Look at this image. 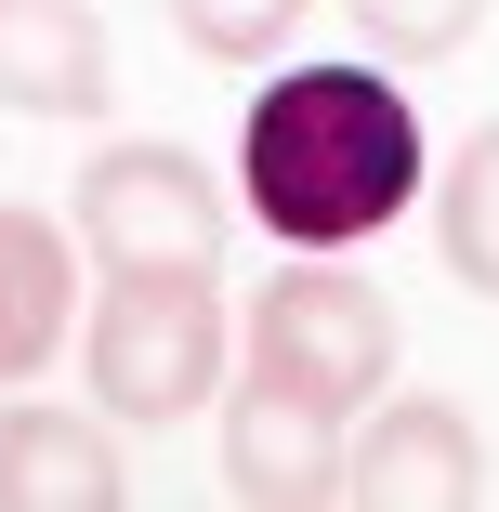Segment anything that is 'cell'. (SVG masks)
Segmentation results:
<instances>
[{
  "instance_id": "11",
  "label": "cell",
  "mask_w": 499,
  "mask_h": 512,
  "mask_svg": "<svg viewBox=\"0 0 499 512\" xmlns=\"http://www.w3.org/2000/svg\"><path fill=\"white\" fill-rule=\"evenodd\" d=\"M355 14V40L381 53V66H447L473 27H486V0H342Z\"/></svg>"
},
{
  "instance_id": "12",
  "label": "cell",
  "mask_w": 499,
  "mask_h": 512,
  "mask_svg": "<svg viewBox=\"0 0 499 512\" xmlns=\"http://www.w3.org/2000/svg\"><path fill=\"white\" fill-rule=\"evenodd\" d=\"M171 27H184V53H211V66H276L289 27H303V0H171Z\"/></svg>"
},
{
  "instance_id": "3",
  "label": "cell",
  "mask_w": 499,
  "mask_h": 512,
  "mask_svg": "<svg viewBox=\"0 0 499 512\" xmlns=\"http://www.w3.org/2000/svg\"><path fill=\"white\" fill-rule=\"evenodd\" d=\"M237 368H263V381H289V394H316V407H355L368 394H394V302L355 276V263H276L263 289H250V316H237Z\"/></svg>"
},
{
  "instance_id": "2",
  "label": "cell",
  "mask_w": 499,
  "mask_h": 512,
  "mask_svg": "<svg viewBox=\"0 0 499 512\" xmlns=\"http://www.w3.org/2000/svg\"><path fill=\"white\" fill-rule=\"evenodd\" d=\"M79 368H92V407L132 434H171L197 407H224L237 381V316L211 263H106L92 289V329H79Z\"/></svg>"
},
{
  "instance_id": "5",
  "label": "cell",
  "mask_w": 499,
  "mask_h": 512,
  "mask_svg": "<svg viewBox=\"0 0 499 512\" xmlns=\"http://www.w3.org/2000/svg\"><path fill=\"white\" fill-rule=\"evenodd\" d=\"M342 499H381V512H473V499H486V434H473V407H447V394H368L355 434H342Z\"/></svg>"
},
{
  "instance_id": "4",
  "label": "cell",
  "mask_w": 499,
  "mask_h": 512,
  "mask_svg": "<svg viewBox=\"0 0 499 512\" xmlns=\"http://www.w3.org/2000/svg\"><path fill=\"white\" fill-rule=\"evenodd\" d=\"M237 197L184 145H106L79 171V250L92 263H224Z\"/></svg>"
},
{
  "instance_id": "10",
  "label": "cell",
  "mask_w": 499,
  "mask_h": 512,
  "mask_svg": "<svg viewBox=\"0 0 499 512\" xmlns=\"http://www.w3.org/2000/svg\"><path fill=\"white\" fill-rule=\"evenodd\" d=\"M434 250H447V276L473 302H499V119L434 171Z\"/></svg>"
},
{
  "instance_id": "1",
  "label": "cell",
  "mask_w": 499,
  "mask_h": 512,
  "mask_svg": "<svg viewBox=\"0 0 499 512\" xmlns=\"http://www.w3.org/2000/svg\"><path fill=\"white\" fill-rule=\"evenodd\" d=\"M421 197V106L394 66H289L237 119V211L289 250H355Z\"/></svg>"
},
{
  "instance_id": "9",
  "label": "cell",
  "mask_w": 499,
  "mask_h": 512,
  "mask_svg": "<svg viewBox=\"0 0 499 512\" xmlns=\"http://www.w3.org/2000/svg\"><path fill=\"white\" fill-rule=\"evenodd\" d=\"M79 329V237L53 211H0V381L53 368Z\"/></svg>"
},
{
  "instance_id": "6",
  "label": "cell",
  "mask_w": 499,
  "mask_h": 512,
  "mask_svg": "<svg viewBox=\"0 0 499 512\" xmlns=\"http://www.w3.org/2000/svg\"><path fill=\"white\" fill-rule=\"evenodd\" d=\"M342 407H316V394H289V381H263V368H237L224 381V486L250 499V512H316V499H342Z\"/></svg>"
},
{
  "instance_id": "7",
  "label": "cell",
  "mask_w": 499,
  "mask_h": 512,
  "mask_svg": "<svg viewBox=\"0 0 499 512\" xmlns=\"http://www.w3.org/2000/svg\"><path fill=\"white\" fill-rule=\"evenodd\" d=\"M106 14L92 0H0V106L14 119H106Z\"/></svg>"
},
{
  "instance_id": "8",
  "label": "cell",
  "mask_w": 499,
  "mask_h": 512,
  "mask_svg": "<svg viewBox=\"0 0 499 512\" xmlns=\"http://www.w3.org/2000/svg\"><path fill=\"white\" fill-rule=\"evenodd\" d=\"M119 421L106 407H0V512H119Z\"/></svg>"
}]
</instances>
